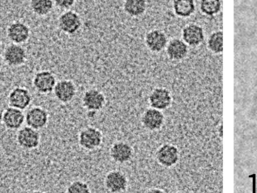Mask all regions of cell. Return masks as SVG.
Listing matches in <instances>:
<instances>
[{"mask_svg": "<svg viewBox=\"0 0 257 193\" xmlns=\"http://www.w3.org/2000/svg\"><path fill=\"white\" fill-rule=\"evenodd\" d=\"M103 136L98 128L87 126L82 128L78 135V144L81 148L87 151H94L102 145Z\"/></svg>", "mask_w": 257, "mask_h": 193, "instance_id": "6da1fadb", "label": "cell"}, {"mask_svg": "<svg viewBox=\"0 0 257 193\" xmlns=\"http://www.w3.org/2000/svg\"><path fill=\"white\" fill-rule=\"evenodd\" d=\"M103 185L108 192H125L128 188V180L123 172L118 169H113L105 174L103 179Z\"/></svg>", "mask_w": 257, "mask_h": 193, "instance_id": "7a4b0ae2", "label": "cell"}, {"mask_svg": "<svg viewBox=\"0 0 257 193\" xmlns=\"http://www.w3.org/2000/svg\"><path fill=\"white\" fill-rule=\"evenodd\" d=\"M111 159L117 164H125L130 162L135 155V150L132 145L125 141L114 142L109 149Z\"/></svg>", "mask_w": 257, "mask_h": 193, "instance_id": "3957f363", "label": "cell"}, {"mask_svg": "<svg viewBox=\"0 0 257 193\" xmlns=\"http://www.w3.org/2000/svg\"><path fill=\"white\" fill-rule=\"evenodd\" d=\"M106 98L100 90L89 89L83 93L81 98L83 107L88 111L97 112L101 111L105 106Z\"/></svg>", "mask_w": 257, "mask_h": 193, "instance_id": "277c9868", "label": "cell"}, {"mask_svg": "<svg viewBox=\"0 0 257 193\" xmlns=\"http://www.w3.org/2000/svg\"><path fill=\"white\" fill-rule=\"evenodd\" d=\"M82 25V19L79 15L75 11L67 10L58 17L59 29L68 35H73L77 33Z\"/></svg>", "mask_w": 257, "mask_h": 193, "instance_id": "5b68a950", "label": "cell"}, {"mask_svg": "<svg viewBox=\"0 0 257 193\" xmlns=\"http://www.w3.org/2000/svg\"><path fill=\"white\" fill-rule=\"evenodd\" d=\"M27 57V52L22 45L12 43L5 48L3 58L9 66L17 67L25 63Z\"/></svg>", "mask_w": 257, "mask_h": 193, "instance_id": "8992f818", "label": "cell"}, {"mask_svg": "<svg viewBox=\"0 0 257 193\" xmlns=\"http://www.w3.org/2000/svg\"><path fill=\"white\" fill-rule=\"evenodd\" d=\"M53 93L59 102L68 103L75 97L77 87L74 82L70 79H62L57 81L53 89Z\"/></svg>", "mask_w": 257, "mask_h": 193, "instance_id": "52a82bcc", "label": "cell"}, {"mask_svg": "<svg viewBox=\"0 0 257 193\" xmlns=\"http://www.w3.org/2000/svg\"><path fill=\"white\" fill-rule=\"evenodd\" d=\"M57 82L55 75L50 71L42 70L36 73L33 79V85L36 90L42 94L53 92Z\"/></svg>", "mask_w": 257, "mask_h": 193, "instance_id": "ba28073f", "label": "cell"}, {"mask_svg": "<svg viewBox=\"0 0 257 193\" xmlns=\"http://www.w3.org/2000/svg\"><path fill=\"white\" fill-rule=\"evenodd\" d=\"M7 36L12 43L21 45L27 42L31 31L29 27L24 23L16 21L10 24L6 31Z\"/></svg>", "mask_w": 257, "mask_h": 193, "instance_id": "9c48e42d", "label": "cell"}, {"mask_svg": "<svg viewBox=\"0 0 257 193\" xmlns=\"http://www.w3.org/2000/svg\"><path fill=\"white\" fill-rule=\"evenodd\" d=\"M40 134L37 131L29 126L21 128L18 132L17 140L19 145L26 149H35L40 143Z\"/></svg>", "mask_w": 257, "mask_h": 193, "instance_id": "30bf717a", "label": "cell"}, {"mask_svg": "<svg viewBox=\"0 0 257 193\" xmlns=\"http://www.w3.org/2000/svg\"><path fill=\"white\" fill-rule=\"evenodd\" d=\"M164 119V116L161 111L151 107L143 112L141 116L140 122L146 130L155 131L161 128Z\"/></svg>", "mask_w": 257, "mask_h": 193, "instance_id": "8fae6325", "label": "cell"}, {"mask_svg": "<svg viewBox=\"0 0 257 193\" xmlns=\"http://www.w3.org/2000/svg\"><path fill=\"white\" fill-rule=\"evenodd\" d=\"M49 120L48 112L44 108L35 106L30 109L25 116V121L27 125L36 130L44 128Z\"/></svg>", "mask_w": 257, "mask_h": 193, "instance_id": "7c38bea8", "label": "cell"}, {"mask_svg": "<svg viewBox=\"0 0 257 193\" xmlns=\"http://www.w3.org/2000/svg\"><path fill=\"white\" fill-rule=\"evenodd\" d=\"M32 101L31 95L26 88L17 87L14 88L8 96L10 106L24 110L27 108Z\"/></svg>", "mask_w": 257, "mask_h": 193, "instance_id": "4fadbf2b", "label": "cell"}, {"mask_svg": "<svg viewBox=\"0 0 257 193\" xmlns=\"http://www.w3.org/2000/svg\"><path fill=\"white\" fill-rule=\"evenodd\" d=\"M177 148L172 144H165L155 153L157 161L161 165L170 167L175 164L179 158Z\"/></svg>", "mask_w": 257, "mask_h": 193, "instance_id": "5bb4252c", "label": "cell"}, {"mask_svg": "<svg viewBox=\"0 0 257 193\" xmlns=\"http://www.w3.org/2000/svg\"><path fill=\"white\" fill-rule=\"evenodd\" d=\"M25 121V116L22 110L12 107L7 108L3 114V122L8 129L20 128Z\"/></svg>", "mask_w": 257, "mask_h": 193, "instance_id": "9a60e30c", "label": "cell"}, {"mask_svg": "<svg viewBox=\"0 0 257 193\" xmlns=\"http://www.w3.org/2000/svg\"><path fill=\"white\" fill-rule=\"evenodd\" d=\"M151 107L157 109H163L169 106L171 97L169 91L164 88H158L153 90L148 97Z\"/></svg>", "mask_w": 257, "mask_h": 193, "instance_id": "2e32d148", "label": "cell"}, {"mask_svg": "<svg viewBox=\"0 0 257 193\" xmlns=\"http://www.w3.org/2000/svg\"><path fill=\"white\" fill-rule=\"evenodd\" d=\"M147 47L152 51L159 52L166 46L167 39L165 35L159 30H153L148 33L145 38Z\"/></svg>", "mask_w": 257, "mask_h": 193, "instance_id": "e0dca14e", "label": "cell"}, {"mask_svg": "<svg viewBox=\"0 0 257 193\" xmlns=\"http://www.w3.org/2000/svg\"><path fill=\"white\" fill-rule=\"evenodd\" d=\"M147 3L146 0H124L123 9L124 13L131 17H138L146 11Z\"/></svg>", "mask_w": 257, "mask_h": 193, "instance_id": "ac0fdd59", "label": "cell"}, {"mask_svg": "<svg viewBox=\"0 0 257 193\" xmlns=\"http://www.w3.org/2000/svg\"><path fill=\"white\" fill-rule=\"evenodd\" d=\"M183 36L185 41L191 46L199 44L204 39L202 29L195 25L186 27L183 30Z\"/></svg>", "mask_w": 257, "mask_h": 193, "instance_id": "d6986e66", "label": "cell"}, {"mask_svg": "<svg viewBox=\"0 0 257 193\" xmlns=\"http://www.w3.org/2000/svg\"><path fill=\"white\" fill-rule=\"evenodd\" d=\"M29 5L32 12L40 17L51 13L54 6L53 0H30Z\"/></svg>", "mask_w": 257, "mask_h": 193, "instance_id": "ffe728a7", "label": "cell"}, {"mask_svg": "<svg viewBox=\"0 0 257 193\" xmlns=\"http://www.w3.org/2000/svg\"><path fill=\"white\" fill-rule=\"evenodd\" d=\"M167 52L171 58L179 60L186 56L187 53V48L183 42L175 39L170 43L168 47Z\"/></svg>", "mask_w": 257, "mask_h": 193, "instance_id": "44dd1931", "label": "cell"}, {"mask_svg": "<svg viewBox=\"0 0 257 193\" xmlns=\"http://www.w3.org/2000/svg\"><path fill=\"white\" fill-rule=\"evenodd\" d=\"M175 13L181 17H188L194 11L193 0H175L174 2Z\"/></svg>", "mask_w": 257, "mask_h": 193, "instance_id": "7402d4cb", "label": "cell"}, {"mask_svg": "<svg viewBox=\"0 0 257 193\" xmlns=\"http://www.w3.org/2000/svg\"><path fill=\"white\" fill-rule=\"evenodd\" d=\"M65 192L68 193H88L91 190L89 185L81 180H75L71 181L66 187Z\"/></svg>", "mask_w": 257, "mask_h": 193, "instance_id": "603a6c76", "label": "cell"}, {"mask_svg": "<svg viewBox=\"0 0 257 193\" xmlns=\"http://www.w3.org/2000/svg\"><path fill=\"white\" fill-rule=\"evenodd\" d=\"M200 8L202 12L207 15H213L219 12L220 9L219 0H201Z\"/></svg>", "mask_w": 257, "mask_h": 193, "instance_id": "cb8c5ba5", "label": "cell"}, {"mask_svg": "<svg viewBox=\"0 0 257 193\" xmlns=\"http://www.w3.org/2000/svg\"><path fill=\"white\" fill-rule=\"evenodd\" d=\"M223 34L222 32H216L210 37L208 45L210 49L214 52L219 53L223 49Z\"/></svg>", "mask_w": 257, "mask_h": 193, "instance_id": "d4e9b609", "label": "cell"}, {"mask_svg": "<svg viewBox=\"0 0 257 193\" xmlns=\"http://www.w3.org/2000/svg\"><path fill=\"white\" fill-rule=\"evenodd\" d=\"M54 5L58 8L68 10L73 7L76 0H53Z\"/></svg>", "mask_w": 257, "mask_h": 193, "instance_id": "484cf974", "label": "cell"}, {"mask_svg": "<svg viewBox=\"0 0 257 193\" xmlns=\"http://www.w3.org/2000/svg\"><path fill=\"white\" fill-rule=\"evenodd\" d=\"M3 62H4L3 58L0 55V69L2 68V67L3 66Z\"/></svg>", "mask_w": 257, "mask_h": 193, "instance_id": "4316f807", "label": "cell"}, {"mask_svg": "<svg viewBox=\"0 0 257 193\" xmlns=\"http://www.w3.org/2000/svg\"><path fill=\"white\" fill-rule=\"evenodd\" d=\"M3 113L0 109V125L2 124L3 122Z\"/></svg>", "mask_w": 257, "mask_h": 193, "instance_id": "83f0119b", "label": "cell"}]
</instances>
